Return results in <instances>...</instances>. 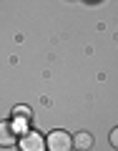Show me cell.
<instances>
[{
  "label": "cell",
  "instance_id": "5",
  "mask_svg": "<svg viewBox=\"0 0 118 151\" xmlns=\"http://www.w3.org/2000/svg\"><path fill=\"white\" fill-rule=\"evenodd\" d=\"M73 146L78 151H86V149H91L93 146V136L88 134V131H78V134L73 136Z\"/></svg>",
  "mask_w": 118,
  "mask_h": 151
},
{
  "label": "cell",
  "instance_id": "3",
  "mask_svg": "<svg viewBox=\"0 0 118 151\" xmlns=\"http://www.w3.org/2000/svg\"><path fill=\"white\" fill-rule=\"evenodd\" d=\"M28 124H30V113H28V108H15V113H13V129H15V131H25Z\"/></svg>",
  "mask_w": 118,
  "mask_h": 151
},
{
  "label": "cell",
  "instance_id": "6",
  "mask_svg": "<svg viewBox=\"0 0 118 151\" xmlns=\"http://www.w3.org/2000/svg\"><path fill=\"white\" fill-rule=\"evenodd\" d=\"M111 146H113V149H118V126L111 131Z\"/></svg>",
  "mask_w": 118,
  "mask_h": 151
},
{
  "label": "cell",
  "instance_id": "2",
  "mask_svg": "<svg viewBox=\"0 0 118 151\" xmlns=\"http://www.w3.org/2000/svg\"><path fill=\"white\" fill-rule=\"evenodd\" d=\"M45 141H48V151H70L73 149V136L68 131H63V129L53 131Z\"/></svg>",
  "mask_w": 118,
  "mask_h": 151
},
{
  "label": "cell",
  "instance_id": "1",
  "mask_svg": "<svg viewBox=\"0 0 118 151\" xmlns=\"http://www.w3.org/2000/svg\"><path fill=\"white\" fill-rule=\"evenodd\" d=\"M18 146H20V151H48V141L38 131H25L20 136V144Z\"/></svg>",
  "mask_w": 118,
  "mask_h": 151
},
{
  "label": "cell",
  "instance_id": "4",
  "mask_svg": "<svg viewBox=\"0 0 118 151\" xmlns=\"http://www.w3.org/2000/svg\"><path fill=\"white\" fill-rule=\"evenodd\" d=\"M15 134L18 131L13 129V124H3L0 126V146H13L15 144Z\"/></svg>",
  "mask_w": 118,
  "mask_h": 151
}]
</instances>
